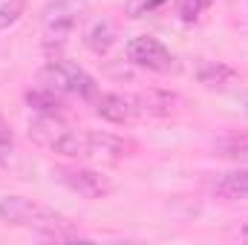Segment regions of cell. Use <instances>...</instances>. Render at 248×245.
<instances>
[{
    "label": "cell",
    "instance_id": "cell-12",
    "mask_svg": "<svg viewBox=\"0 0 248 245\" xmlns=\"http://www.w3.org/2000/svg\"><path fill=\"white\" fill-rule=\"evenodd\" d=\"M219 190L228 193V196H243V199H248V168L225 173L222 182H219Z\"/></svg>",
    "mask_w": 248,
    "mask_h": 245
},
{
    "label": "cell",
    "instance_id": "cell-4",
    "mask_svg": "<svg viewBox=\"0 0 248 245\" xmlns=\"http://www.w3.org/2000/svg\"><path fill=\"white\" fill-rule=\"evenodd\" d=\"M52 176L69 187L72 193L84 196V199H104L113 193V182L107 176H101L98 170H90V168H75V165H66V168H55Z\"/></svg>",
    "mask_w": 248,
    "mask_h": 245
},
{
    "label": "cell",
    "instance_id": "cell-13",
    "mask_svg": "<svg viewBox=\"0 0 248 245\" xmlns=\"http://www.w3.org/2000/svg\"><path fill=\"white\" fill-rule=\"evenodd\" d=\"M211 3H214V0H179V3H176V15H179L182 23H196V20L202 17V12H205Z\"/></svg>",
    "mask_w": 248,
    "mask_h": 245
},
{
    "label": "cell",
    "instance_id": "cell-11",
    "mask_svg": "<svg viewBox=\"0 0 248 245\" xmlns=\"http://www.w3.org/2000/svg\"><path fill=\"white\" fill-rule=\"evenodd\" d=\"M26 104H29L38 116H63V107H66L58 92L44 90V87L29 90V92H26Z\"/></svg>",
    "mask_w": 248,
    "mask_h": 245
},
{
    "label": "cell",
    "instance_id": "cell-8",
    "mask_svg": "<svg viewBox=\"0 0 248 245\" xmlns=\"http://www.w3.org/2000/svg\"><path fill=\"white\" fill-rule=\"evenodd\" d=\"M116 38H119L116 23L107 20V17H101V20H95V23L84 32V46H87L90 52H95V55H107V52L113 49Z\"/></svg>",
    "mask_w": 248,
    "mask_h": 245
},
{
    "label": "cell",
    "instance_id": "cell-9",
    "mask_svg": "<svg viewBox=\"0 0 248 245\" xmlns=\"http://www.w3.org/2000/svg\"><path fill=\"white\" fill-rule=\"evenodd\" d=\"M176 95L170 92H162V90H147V92H139L136 95V104L141 113H150V116H170L176 110Z\"/></svg>",
    "mask_w": 248,
    "mask_h": 245
},
{
    "label": "cell",
    "instance_id": "cell-3",
    "mask_svg": "<svg viewBox=\"0 0 248 245\" xmlns=\"http://www.w3.org/2000/svg\"><path fill=\"white\" fill-rule=\"evenodd\" d=\"M127 58L130 63L141 66V69H150V72H170L176 66L173 52L153 35H136L127 41Z\"/></svg>",
    "mask_w": 248,
    "mask_h": 245
},
{
    "label": "cell",
    "instance_id": "cell-6",
    "mask_svg": "<svg viewBox=\"0 0 248 245\" xmlns=\"http://www.w3.org/2000/svg\"><path fill=\"white\" fill-rule=\"evenodd\" d=\"M95 116L104 119V122H110V124H133L141 116V110H139L136 98H130V95L104 92V95L95 98Z\"/></svg>",
    "mask_w": 248,
    "mask_h": 245
},
{
    "label": "cell",
    "instance_id": "cell-10",
    "mask_svg": "<svg viewBox=\"0 0 248 245\" xmlns=\"http://www.w3.org/2000/svg\"><path fill=\"white\" fill-rule=\"evenodd\" d=\"M196 78H199V84H205L208 90H225L228 84L237 81V72H234L231 66H225V63L208 61L196 69Z\"/></svg>",
    "mask_w": 248,
    "mask_h": 245
},
{
    "label": "cell",
    "instance_id": "cell-14",
    "mask_svg": "<svg viewBox=\"0 0 248 245\" xmlns=\"http://www.w3.org/2000/svg\"><path fill=\"white\" fill-rule=\"evenodd\" d=\"M23 9H26V3H23V0H9V3H3V6H0V29L15 26V23L20 20Z\"/></svg>",
    "mask_w": 248,
    "mask_h": 245
},
{
    "label": "cell",
    "instance_id": "cell-2",
    "mask_svg": "<svg viewBox=\"0 0 248 245\" xmlns=\"http://www.w3.org/2000/svg\"><path fill=\"white\" fill-rule=\"evenodd\" d=\"M38 87L52 90L58 95H78V98H98V87L90 72H84L78 63L55 58L38 69Z\"/></svg>",
    "mask_w": 248,
    "mask_h": 245
},
{
    "label": "cell",
    "instance_id": "cell-16",
    "mask_svg": "<svg viewBox=\"0 0 248 245\" xmlns=\"http://www.w3.org/2000/svg\"><path fill=\"white\" fill-rule=\"evenodd\" d=\"M162 3H168V0H139V3H133V15L139 17V15H144V12H153V9H159Z\"/></svg>",
    "mask_w": 248,
    "mask_h": 245
},
{
    "label": "cell",
    "instance_id": "cell-5",
    "mask_svg": "<svg viewBox=\"0 0 248 245\" xmlns=\"http://www.w3.org/2000/svg\"><path fill=\"white\" fill-rule=\"evenodd\" d=\"M84 141H87V159H98V162H122L136 150L130 141L101 130H84Z\"/></svg>",
    "mask_w": 248,
    "mask_h": 245
},
{
    "label": "cell",
    "instance_id": "cell-7",
    "mask_svg": "<svg viewBox=\"0 0 248 245\" xmlns=\"http://www.w3.org/2000/svg\"><path fill=\"white\" fill-rule=\"evenodd\" d=\"M69 130V124L61 116H38L29 122V138L46 150H55V144L61 141V136Z\"/></svg>",
    "mask_w": 248,
    "mask_h": 245
},
{
    "label": "cell",
    "instance_id": "cell-15",
    "mask_svg": "<svg viewBox=\"0 0 248 245\" xmlns=\"http://www.w3.org/2000/svg\"><path fill=\"white\" fill-rule=\"evenodd\" d=\"M9 150H12V127H9V122L0 116V156L9 153Z\"/></svg>",
    "mask_w": 248,
    "mask_h": 245
},
{
    "label": "cell",
    "instance_id": "cell-1",
    "mask_svg": "<svg viewBox=\"0 0 248 245\" xmlns=\"http://www.w3.org/2000/svg\"><path fill=\"white\" fill-rule=\"evenodd\" d=\"M0 219L9 222V225L35 228V231H41L44 237H46L49 231H58V228H66V225H69L55 208L41 205V202H35V199H26V196H3V199H0Z\"/></svg>",
    "mask_w": 248,
    "mask_h": 245
}]
</instances>
